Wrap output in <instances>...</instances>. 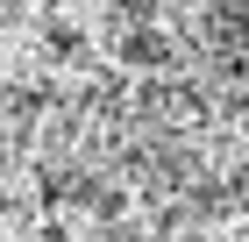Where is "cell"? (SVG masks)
Segmentation results:
<instances>
[{
	"instance_id": "cell-1",
	"label": "cell",
	"mask_w": 249,
	"mask_h": 242,
	"mask_svg": "<svg viewBox=\"0 0 249 242\" xmlns=\"http://www.w3.org/2000/svg\"><path fill=\"white\" fill-rule=\"evenodd\" d=\"M228 43H235V57L249 72V0H228Z\"/></svg>"
}]
</instances>
